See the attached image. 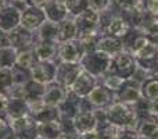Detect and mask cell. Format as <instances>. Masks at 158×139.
<instances>
[{"instance_id": "25", "label": "cell", "mask_w": 158, "mask_h": 139, "mask_svg": "<svg viewBox=\"0 0 158 139\" xmlns=\"http://www.w3.org/2000/svg\"><path fill=\"white\" fill-rule=\"evenodd\" d=\"M38 134L40 139H58L63 135L60 121H52V123H42L38 127Z\"/></svg>"}, {"instance_id": "31", "label": "cell", "mask_w": 158, "mask_h": 139, "mask_svg": "<svg viewBox=\"0 0 158 139\" xmlns=\"http://www.w3.org/2000/svg\"><path fill=\"white\" fill-rule=\"evenodd\" d=\"M112 6L119 13H131V11L144 8V0H112Z\"/></svg>"}, {"instance_id": "42", "label": "cell", "mask_w": 158, "mask_h": 139, "mask_svg": "<svg viewBox=\"0 0 158 139\" xmlns=\"http://www.w3.org/2000/svg\"><path fill=\"white\" fill-rule=\"evenodd\" d=\"M7 46H10V42H8V33L0 29V49L7 47Z\"/></svg>"}, {"instance_id": "46", "label": "cell", "mask_w": 158, "mask_h": 139, "mask_svg": "<svg viewBox=\"0 0 158 139\" xmlns=\"http://www.w3.org/2000/svg\"><path fill=\"white\" fill-rule=\"evenodd\" d=\"M39 139H40V138H39Z\"/></svg>"}, {"instance_id": "32", "label": "cell", "mask_w": 158, "mask_h": 139, "mask_svg": "<svg viewBox=\"0 0 158 139\" xmlns=\"http://www.w3.org/2000/svg\"><path fill=\"white\" fill-rule=\"evenodd\" d=\"M126 79L121 78V76H118V75H114V74H110V72H107L106 75H103L100 79H98L100 84H103L104 86L108 88V89L114 93H117L118 90L121 89V86L123 85Z\"/></svg>"}, {"instance_id": "41", "label": "cell", "mask_w": 158, "mask_h": 139, "mask_svg": "<svg viewBox=\"0 0 158 139\" xmlns=\"http://www.w3.org/2000/svg\"><path fill=\"white\" fill-rule=\"evenodd\" d=\"M52 0H28V4L33 6V7H39V8H44Z\"/></svg>"}, {"instance_id": "35", "label": "cell", "mask_w": 158, "mask_h": 139, "mask_svg": "<svg viewBox=\"0 0 158 139\" xmlns=\"http://www.w3.org/2000/svg\"><path fill=\"white\" fill-rule=\"evenodd\" d=\"M14 86L13 71L8 68H0V93L7 96Z\"/></svg>"}, {"instance_id": "23", "label": "cell", "mask_w": 158, "mask_h": 139, "mask_svg": "<svg viewBox=\"0 0 158 139\" xmlns=\"http://www.w3.org/2000/svg\"><path fill=\"white\" fill-rule=\"evenodd\" d=\"M44 14H46L47 21H52L54 24L64 21L65 18H68V11L65 8V3L63 2H57V0H52L46 7L43 8Z\"/></svg>"}, {"instance_id": "11", "label": "cell", "mask_w": 158, "mask_h": 139, "mask_svg": "<svg viewBox=\"0 0 158 139\" xmlns=\"http://www.w3.org/2000/svg\"><path fill=\"white\" fill-rule=\"evenodd\" d=\"M58 61H38L31 70L32 79L42 85H49L56 81Z\"/></svg>"}, {"instance_id": "40", "label": "cell", "mask_w": 158, "mask_h": 139, "mask_svg": "<svg viewBox=\"0 0 158 139\" xmlns=\"http://www.w3.org/2000/svg\"><path fill=\"white\" fill-rule=\"evenodd\" d=\"M7 102H8V98L6 95H2L0 93V118H7Z\"/></svg>"}, {"instance_id": "2", "label": "cell", "mask_w": 158, "mask_h": 139, "mask_svg": "<svg viewBox=\"0 0 158 139\" xmlns=\"http://www.w3.org/2000/svg\"><path fill=\"white\" fill-rule=\"evenodd\" d=\"M110 64H111V57L98 52V50L85 53V56L81 60V66L83 71L92 74L93 76L98 79L108 72Z\"/></svg>"}, {"instance_id": "18", "label": "cell", "mask_w": 158, "mask_h": 139, "mask_svg": "<svg viewBox=\"0 0 158 139\" xmlns=\"http://www.w3.org/2000/svg\"><path fill=\"white\" fill-rule=\"evenodd\" d=\"M83 99L77 96L74 92L68 89V93H67V98L64 99V102L58 106V110H60V118H68V120H72L75 115L79 113L81 110V104Z\"/></svg>"}, {"instance_id": "43", "label": "cell", "mask_w": 158, "mask_h": 139, "mask_svg": "<svg viewBox=\"0 0 158 139\" xmlns=\"http://www.w3.org/2000/svg\"><path fill=\"white\" fill-rule=\"evenodd\" d=\"M150 114L158 120V99H156L154 102H150Z\"/></svg>"}, {"instance_id": "22", "label": "cell", "mask_w": 158, "mask_h": 139, "mask_svg": "<svg viewBox=\"0 0 158 139\" xmlns=\"http://www.w3.org/2000/svg\"><path fill=\"white\" fill-rule=\"evenodd\" d=\"M6 113H7V118L10 121H14V120H18V118L29 115V109H28L27 100H25V99L8 98Z\"/></svg>"}, {"instance_id": "39", "label": "cell", "mask_w": 158, "mask_h": 139, "mask_svg": "<svg viewBox=\"0 0 158 139\" xmlns=\"http://www.w3.org/2000/svg\"><path fill=\"white\" fill-rule=\"evenodd\" d=\"M144 8L150 15L158 17V0H144Z\"/></svg>"}, {"instance_id": "14", "label": "cell", "mask_w": 158, "mask_h": 139, "mask_svg": "<svg viewBox=\"0 0 158 139\" xmlns=\"http://www.w3.org/2000/svg\"><path fill=\"white\" fill-rule=\"evenodd\" d=\"M96 50H98V52L104 53V54L110 56L112 59L115 56H118L119 53L125 52V46H123L122 39L112 38V36H108V35H101L98 38Z\"/></svg>"}, {"instance_id": "15", "label": "cell", "mask_w": 158, "mask_h": 139, "mask_svg": "<svg viewBox=\"0 0 158 139\" xmlns=\"http://www.w3.org/2000/svg\"><path fill=\"white\" fill-rule=\"evenodd\" d=\"M68 89L64 86H61L57 82H52V84L46 85V90L43 95V102L46 106L52 107H58L64 102V99L67 98Z\"/></svg>"}, {"instance_id": "6", "label": "cell", "mask_w": 158, "mask_h": 139, "mask_svg": "<svg viewBox=\"0 0 158 139\" xmlns=\"http://www.w3.org/2000/svg\"><path fill=\"white\" fill-rule=\"evenodd\" d=\"M85 56V49L79 39H74L69 42L58 43V56L57 61L64 63H79Z\"/></svg>"}, {"instance_id": "7", "label": "cell", "mask_w": 158, "mask_h": 139, "mask_svg": "<svg viewBox=\"0 0 158 139\" xmlns=\"http://www.w3.org/2000/svg\"><path fill=\"white\" fill-rule=\"evenodd\" d=\"M83 71L82 66L79 63H64V61H58L57 63V72H56V82L60 84L61 86L69 88L74 85L75 79L78 75Z\"/></svg>"}, {"instance_id": "5", "label": "cell", "mask_w": 158, "mask_h": 139, "mask_svg": "<svg viewBox=\"0 0 158 139\" xmlns=\"http://www.w3.org/2000/svg\"><path fill=\"white\" fill-rule=\"evenodd\" d=\"M8 42H10V46H13L17 52H21V50L33 49L39 42V39L36 32L28 31L19 25L15 29L8 32Z\"/></svg>"}, {"instance_id": "33", "label": "cell", "mask_w": 158, "mask_h": 139, "mask_svg": "<svg viewBox=\"0 0 158 139\" xmlns=\"http://www.w3.org/2000/svg\"><path fill=\"white\" fill-rule=\"evenodd\" d=\"M97 132V137L98 139H118V135L121 132V128L111 123H106V124H101V125L97 127L96 129Z\"/></svg>"}, {"instance_id": "38", "label": "cell", "mask_w": 158, "mask_h": 139, "mask_svg": "<svg viewBox=\"0 0 158 139\" xmlns=\"http://www.w3.org/2000/svg\"><path fill=\"white\" fill-rule=\"evenodd\" d=\"M112 6V0H89V8L94 10L96 13H103Z\"/></svg>"}, {"instance_id": "30", "label": "cell", "mask_w": 158, "mask_h": 139, "mask_svg": "<svg viewBox=\"0 0 158 139\" xmlns=\"http://www.w3.org/2000/svg\"><path fill=\"white\" fill-rule=\"evenodd\" d=\"M60 110L58 107H52V106H44L42 111H39L36 115H33L38 124L42 123H52V121H60Z\"/></svg>"}, {"instance_id": "29", "label": "cell", "mask_w": 158, "mask_h": 139, "mask_svg": "<svg viewBox=\"0 0 158 139\" xmlns=\"http://www.w3.org/2000/svg\"><path fill=\"white\" fill-rule=\"evenodd\" d=\"M17 54H18V52L13 46L0 49V68H8V70L13 68L15 66Z\"/></svg>"}, {"instance_id": "37", "label": "cell", "mask_w": 158, "mask_h": 139, "mask_svg": "<svg viewBox=\"0 0 158 139\" xmlns=\"http://www.w3.org/2000/svg\"><path fill=\"white\" fill-rule=\"evenodd\" d=\"M101 35L98 33H92V35H85V36H79V41H81L82 46L85 49V53L87 52H93L96 50V46H97V42H98V38Z\"/></svg>"}, {"instance_id": "20", "label": "cell", "mask_w": 158, "mask_h": 139, "mask_svg": "<svg viewBox=\"0 0 158 139\" xmlns=\"http://www.w3.org/2000/svg\"><path fill=\"white\" fill-rule=\"evenodd\" d=\"M74 39H78L77 24L72 17H68L57 24V43H64Z\"/></svg>"}, {"instance_id": "45", "label": "cell", "mask_w": 158, "mask_h": 139, "mask_svg": "<svg viewBox=\"0 0 158 139\" xmlns=\"http://www.w3.org/2000/svg\"><path fill=\"white\" fill-rule=\"evenodd\" d=\"M137 139H142V138H137Z\"/></svg>"}, {"instance_id": "28", "label": "cell", "mask_w": 158, "mask_h": 139, "mask_svg": "<svg viewBox=\"0 0 158 139\" xmlns=\"http://www.w3.org/2000/svg\"><path fill=\"white\" fill-rule=\"evenodd\" d=\"M38 63V59L35 56V52L33 49H28V50H21L17 54V61L15 66L19 67V68L24 70H32L33 66Z\"/></svg>"}, {"instance_id": "9", "label": "cell", "mask_w": 158, "mask_h": 139, "mask_svg": "<svg viewBox=\"0 0 158 139\" xmlns=\"http://www.w3.org/2000/svg\"><path fill=\"white\" fill-rule=\"evenodd\" d=\"M46 21L47 18L43 8L28 6L24 11H21V22H19V25L28 31L36 32Z\"/></svg>"}, {"instance_id": "26", "label": "cell", "mask_w": 158, "mask_h": 139, "mask_svg": "<svg viewBox=\"0 0 158 139\" xmlns=\"http://www.w3.org/2000/svg\"><path fill=\"white\" fill-rule=\"evenodd\" d=\"M39 42H52L57 43V24L52 21H46L36 31Z\"/></svg>"}, {"instance_id": "8", "label": "cell", "mask_w": 158, "mask_h": 139, "mask_svg": "<svg viewBox=\"0 0 158 139\" xmlns=\"http://www.w3.org/2000/svg\"><path fill=\"white\" fill-rule=\"evenodd\" d=\"M86 100L93 109H108L114 102H117V96L108 88L98 82L97 86L87 95Z\"/></svg>"}, {"instance_id": "16", "label": "cell", "mask_w": 158, "mask_h": 139, "mask_svg": "<svg viewBox=\"0 0 158 139\" xmlns=\"http://www.w3.org/2000/svg\"><path fill=\"white\" fill-rule=\"evenodd\" d=\"M136 59V63L139 67H143L146 70H151L154 64L158 61V46L151 42H148L142 50L133 54Z\"/></svg>"}, {"instance_id": "19", "label": "cell", "mask_w": 158, "mask_h": 139, "mask_svg": "<svg viewBox=\"0 0 158 139\" xmlns=\"http://www.w3.org/2000/svg\"><path fill=\"white\" fill-rule=\"evenodd\" d=\"M123 46H125V52H129L131 54H136L139 50H142L146 45L148 43V38L142 33L139 29H135L132 28L131 32L122 39Z\"/></svg>"}, {"instance_id": "12", "label": "cell", "mask_w": 158, "mask_h": 139, "mask_svg": "<svg viewBox=\"0 0 158 139\" xmlns=\"http://www.w3.org/2000/svg\"><path fill=\"white\" fill-rule=\"evenodd\" d=\"M97 84H98V78L93 76L92 74L86 72V71H82L78 75V78L75 79L74 85L69 88V90L74 92L79 98L86 99L87 95L97 86Z\"/></svg>"}, {"instance_id": "24", "label": "cell", "mask_w": 158, "mask_h": 139, "mask_svg": "<svg viewBox=\"0 0 158 139\" xmlns=\"http://www.w3.org/2000/svg\"><path fill=\"white\" fill-rule=\"evenodd\" d=\"M44 90H46V85H42L31 79L27 84H24V99L27 102L43 100Z\"/></svg>"}, {"instance_id": "3", "label": "cell", "mask_w": 158, "mask_h": 139, "mask_svg": "<svg viewBox=\"0 0 158 139\" xmlns=\"http://www.w3.org/2000/svg\"><path fill=\"white\" fill-rule=\"evenodd\" d=\"M136 68H137V63L135 56L131 54L129 52H122L111 59L108 72L121 76L123 79H131L133 76Z\"/></svg>"}, {"instance_id": "10", "label": "cell", "mask_w": 158, "mask_h": 139, "mask_svg": "<svg viewBox=\"0 0 158 139\" xmlns=\"http://www.w3.org/2000/svg\"><path fill=\"white\" fill-rule=\"evenodd\" d=\"M10 125L13 128V131L21 139H39V124L32 115H27V117L10 121Z\"/></svg>"}, {"instance_id": "44", "label": "cell", "mask_w": 158, "mask_h": 139, "mask_svg": "<svg viewBox=\"0 0 158 139\" xmlns=\"http://www.w3.org/2000/svg\"><path fill=\"white\" fill-rule=\"evenodd\" d=\"M8 6V0H0V11Z\"/></svg>"}, {"instance_id": "1", "label": "cell", "mask_w": 158, "mask_h": 139, "mask_svg": "<svg viewBox=\"0 0 158 139\" xmlns=\"http://www.w3.org/2000/svg\"><path fill=\"white\" fill-rule=\"evenodd\" d=\"M107 118L108 123L119 127L122 129H135L136 131L139 118L136 115L135 107L132 104L114 102L111 106L107 109Z\"/></svg>"}, {"instance_id": "21", "label": "cell", "mask_w": 158, "mask_h": 139, "mask_svg": "<svg viewBox=\"0 0 158 139\" xmlns=\"http://www.w3.org/2000/svg\"><path fill=\"white\" fill-rule=\"evenodd\" d=\"M38 61H57L58 56V43L52 42H38L33 47Z\"/></svg>"}, {"instance_id": "17", "label": "cell", "mask_w": 158, "mask_h": 139, "mask_svg": "<svg viewBox=\"0 0 158 139\" xmlns=\"http://www.w3.org/2000/svg\"><path fill=\"white\" fill-rule=\"evenodd\" d=\"M19 22H21V11L17 10L11 4H8L0 11V29L2 31L8 33L10 31L19 27Z\"/></svg>"}, {"instance_id": "4", "label": "cell", "mask_w": 158, "mask_h": 139, "mask_svg": "<svg viewBox=\"0 0 158 139\" xmlns=\"http://www.w3.org/2000/svg\"><path fill=\"white\" fill-rule=\"evenodd\" d=\"M74 20L78 29V38L85 35H92V33L100 35V14L96 13L94 10L87 8Z\"/></svg>"}, {"instance_id": "34", "label": "cell", "mask_w": 158, "mask_h": 139, "mask_svg": "<svg viewBox=\"0 0 158 139\" xmlns=\"http://www.w3.org/2000/svg\"><path fill=\"white\" fill-rule=\"evenodd\" d=\"M65 8L68 11V15L75 18L89 8V0H65Z\"/></svg>"}, {"instance_id": "13", "label": "cell", "mask_w": 158, "mask_h": 139, "mask_svg": "<svg viewBox=\"0 0 158 139\" xmlns=\"http://www.w3.org/2000/svg\"><path fill=\"white\" fill-rule=\"evenodd\" d=\"M117 100L121 103H126V104H136L137 102L142 99L140 95V84H137L133 79H126L123 82V85L121 86V89L115 93Z\"/></svg>"}, {"instance_id": "27", "label": "cell", "mask_w": 158, "mask_h": 139, "mask_svg": "<svg viewBox=\"0 0 158 139\" xmlns=\"http://www.w3.org/2000/svg\"><path fill=\"white\" fill-rule=\"evenodd\" d=\"M140 95L142 99L147 102H154L158 99V79L148 78L140 84Z\"/></svg>"}, {"instance_id": "36", "label": "cell", "mask_w": 158, "mask_h": 139, "mask_svg": "<svg viewBox=\"0 0 158 139\" xmlns=\"http://www.w3.org/2000/svg\"><path fill=\"white\" fill-rule=\"evenodd\" d=\"M11 71H13V78H14V84L15 85H24L32 79L31 70H24V68H19V67L14 66L11 68Z\"/></svg>"}]
</instances>
